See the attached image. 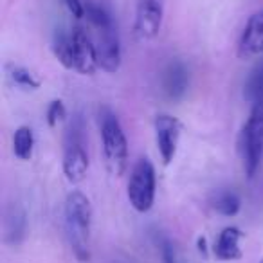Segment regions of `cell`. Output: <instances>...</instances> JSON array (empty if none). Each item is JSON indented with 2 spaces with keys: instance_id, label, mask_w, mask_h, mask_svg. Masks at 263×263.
Instances as JSON below:
<instances>
[{
  "instance_id": "6da1fadb",
  "label": "cell",
  "mask_w": 263,
  "mask_h": 263,
  "mask_svg": "<svg viewBox=\"0 0 263 263\" xmlns=\"http://www.w3.org/2000/svg\"><path fill=\"white\" fill-rule=\"evenodd\" d=\"M65 229L69 243L80 261L90 259L92 205L81 191H72L65 200Z\"/></svg>"
},
{
  "instance_id": "7a4b0ae2",
  "label": "cell",
  "mask_w": 263,
  "mask_h": 263,
  "mask_svg": "<svg viewBox=\"0 0 263 263\" xmlns=\"http://www.w3.org/2000/svg\"><path fill=\"white\" fill-rule=\"evenodd\" d=\"M101 141L106 170L112 177H121L128 168V141L117 116L108 110L101 116Z\"/></svg>"
},
{
  "instance_id": "3957f363",
  "label": "cell",
  "mask_w": 263,
  "mask_h": 263,
  "mask_svg": "<svg viewBox=\"0 0 263 263\" xmlns=\"http://www.w3.org/2000/svg\"><path fill=\"white\" fill-rule=\"evenodd\" d=\"M240 155L249 179L256 175L263 159V98L252 103L249 119L240 134Z\"/></svg>"
},
{
  "instance_id": "277c9868",
  "label": "cell",
  "mask_w": 263,
  "mask_h": 263,
  "mask_svg": "<svg viewBox=\"0 0 263 263\" xmlns=\"http://www.w3.org/2000/svg\"><path fill=\"white\" fill-rule=\"evenodd\" d=\"M88 170L87 137L80 116H76L67 126L63 137V173L72 184L81 182Z\"/></svg>"
},
{
  "instance_id": "5b68a950",
  "label": "cell",
  "mask_w": 263,
  "mask_h": 263,
  "mask_svg": "<svg viewBox=\"0 0 263 263\" xmlns=\"http://www.w3.org/2000/svg\"><path fill=\"white\" fill-rule=\"evenodd\" d=\"M128 202L137 213H148L155 202V168L150 159H139L128 180Z\"/></svg>"
},
{
  "instance_id": "8992f818",
  "label": "cell",
  "mask_w": 263,
  "mask_h": 263,
  "mask_svg": "<svg viewBox=\"0 0 263 263\" xmlns=\"http://www.w3.org/2000/svg\"><path fill=\"white\" fill-rule=\"evenodd\" d=\"M98 38H96V51H98L99 69L105 72H117L121 67V40L117 33L116 22H110L105 27H98Z\"/></svg>"
},
{
  "instance_id": "52a82bcc",
  "label": "cell",
  "mask_w": 263,
  "mask_h": 263,
  "mask_svg": "<svg viewBox=\"0 0 263 263\" xmlns=\"http://www.w3.org/2000/svg\"><path fill=\"white\" fill-rule=\"evenodd\" d=\"M162 0H137L134 34L139 42H150L159 34L162 26Z\"/></svg>"
},
{
  "instance_id": "ba28073f",
  "label": "cell",
  "mask_w": 263,
  "mask_h": 263,
  "mask_svg": "<svg viewBox=\"0 0 263 263\" xmlns=\"http://www.w3.org/2000/svg\"><path fill=\"white\" fill-rule=\"evenodd\" d=\"M155 143H157V150L161 154V159L166 166L175 159L177 148H179L180 141V132H182V124L177 117L170 116V114H159L155 117Z\"/></svg>"
},
{
  "instance_id": "9c48e42d",
  "label": "cell",
  "mask_w": 263,
  "mask_h": 263,
  "mask_svg": "<svg viewBox=\"0 0 263 263\" xmlns=\"http://www.w3.org/2000/svg\"><path fill=\"white\" fill-rule=\"evenodd\" d=\"M72 33V51H74V70L83 76H92L99 69L96 42L83 27H76Z\"/></svg>"
},
{
  "instance_id": "30bf717a",
  "label": "cell",
  "mask_w": 263,
  "mask_h": 263,
  "mask_svg": "<svg viewBox=\"0 0 263 263\" xmlns=\"http://www.w3.org/2000/svg\"><path fill=\"white\" fill-rule=\"evenodd\" d=\"M259 54H263V9L247 20L238 42V56L241 60L256 58Z\"/></svg>"
},
{
  "instance_id": "8fae6325",
  "label": "cell",
  "mask_w": 263,
  "mask_h": 263,
  "mask_svg": "<svg viewBox=\"0 0 263 263\" xmlns=\"http://www.w3.org/2000/svg\"><path fill=\"white\" fill-rule=\"evenodd\" d=\"M187 87H190V72L186 65L179 60H173L166 65L164 74H162V90L173 101H179L186 96Z\"/></svg>"
},
{
  "instance_id": "7c38bea8",
  "label": "cell",
  "mask_w": 263,
  "mask_h": 263,
  "mask_svg": "<svg viewBox=\"0 0 263 263\" xmlns=\"http://www.w3.org/2000/svg\"><path fill=\"white\" fill-rule=\"evenodd\" d=\"M241 231L238 227L231 226L220 233L218 240L215 243V256L222 261H234V259L241 258V249H240V240H241Z\"/></svg>"
},
{
  "instance_id": "4fadbf2b",
  "label": "cell",
  "mask_w": 263,
  "mask_h": 263,
  "mask_svg": "<svg viewBox=\"0 0 263 263\" xmlns=\"http://www.w3.org/2000/svg\"><path fill=\"white\" fill-rule=\"evenodd\" d=\"M52 54L65 69H74V51H72V33L56 31L52 38Z\"/></svg>"
},
{
  "instance_id": "5bb4252c",
  "label": "cell",
  "mask_w": 263,
  "mask_h": 263,
  "mask_svg": "<svg viewBox=\"0 0 263 263\" xmlns=\"http://www.w3.org/2000/svg\"><path fill=\"white\" fill-rule=\"evenodd\" d=\"M34 150V136L29 126L16 128L15 136H13V154L20 161H29L33 157Z\"/></svg>"
},
{
  "instance_id": "9a60e30c",
  "label": "cell",
  "mask_w": 263,
  "mask_h": 263,
  "mask_svg": "<svg viewBox=\"0 0 263 263\" xmlns=\"http://www.w3.org/2000/svg\"><path fill=\"white\" fill-rule=\"evenodd\" d=\"M211 205L216 213H220V215L234 216V215H238V211H240L241 200L234 191L226 190V191H218V193L211 198Z\"/></svg>"
},
{
  "instance_id": "2e32d148",
  "label": "cell",
  "mask_w": 263,
  "mask_h": 263,
  "mask_svg": "<svg viewBox=\"0 0 263 263\" xmlns=\"http://www.w3.org/2000/svg\"><path fill=\"white\" fill-rule=\"evenodd\" d=\"M6 69H8L9 80H11L16 87L26 88V90H36V88H40V80H38L31 70H27L26 67L9 63V65H6Z\"/></svg>"
},
{
  "instance_id": "e0dca14e",
  "label": "cell",
  "mask_w": 263,
  "mask_h": 263,
  "mask_svg": "<svg viewBox=\"0 0 263 263\" xmlns=\"http://www.w3.org/2000/svg\"><path fill=\"white\" fill-rule=\"evenodd\" d=\"M243 96L247 101L254 103L259 98H263V60H259V63L251 70L247 81L243 87Z\"/></svg>"
},
{
  "instance_id": "ac0fdd59",
  "label": "cell",
  "mask_w": 263,
  "mask_h": 263,
  "mask_svg": "<svg viewBox=\"0 0 263 263\" xmlns=\"http://www.w3.org/2000/svg\"><path fill=\"white\" fill-rule=\"evenodd\" d=\"M26 234V213L22 209H13V213L8 218V236L11 243L22 241Z\"/></svg>"
},
{
  "instance_id": "d6986e66",
  "label": "cell",
  "mask_w": 263,
  "mask_h": 263,
  "mask_svg": "<svg viewBox=\"0 0 263 263\" xmlns=\"http://www.w3.org/2000/svg\"><path fill=\"white\" fill-rule=\"evenodd\" d=\"M65 116H67V110H65V105H63V101H60V99H54V101L49 103L47 114H45L49 126H51V128L58 126V124L62 123L63 119H65Z\"/></svg>"
},
{
  "instance_id": "ffe728a7",
  "label": "cell",
  "mask_w": 263,
  "mask_h": 263,
  "mask_svg": "<svg viewBox=\"0 0 263 263\" xmlns=\"http://www.w3.org/2000/svg\"><path fill=\"white\" fill-rule=\"evenodd\" d=\"M157 245H159V251H161L162 263H179V261H177L175 247H173V243L168 240V238L162 236V234H159V236H157Z\"/></svg>"
},
{
  "instance_id": "44dd1931",
  "label": "cell",
  "mask_w": 263,
  "mask_h": 263,
  "mask_svg": "<svg viewBox=\"0 0 263 263\" xmlns=\"http://www.w3.org/2000/svg\"><path fill=\"white\" fill-rule=\"evenodd\" d=\"M63 4L65 8L69 9V13L74 16V18L81 20L87 13V4H85L83 0H63Z\"/></svg>"
},
{
  "instance_id": "7402d4cb",
  "label": "cell",
  "mask_w": 263,
  "mask_h": 263,
  "mask_svg": "<svg viewBox=\"0 0 263 263\" xmlns=\"http://www.w3.org/2000/svg\"><path fill=\"white\" fill-rule=\"evenodd\" d=\"M198 251L200 252L208 251V247H205V238H198Z\"/></svg>"
},
{
  "instance_id": "603a6c76",
  "label": "cell",
  "mask_w": 263,
  "mask_h": 263,
  "mask_svg": "<svg viewBox=\"0 0 263 263\" xmlns=\"http://www.w3.org/2000/svg\"><path fill=\"white\" fill-rule=\"evenodd\" d=\"M259 263H263V259H261V261H259Z\"/></svg>"
}]
</instances>
